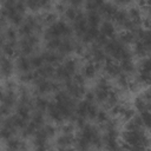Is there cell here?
I'll use <instances>...</instances> for the list:
<instances>
[{"label": "cell", "instance_id": "1", "mask_svg": "<svg viewBox=\"0 0 151 151\" xmlns=\"http://www.w3.org/2000/svg\"><path fill=\"white\" fill-rule=\"evenodd\" d=\"M73 29L63 20H57L52 25L47 26V28L44 31V38L45 40L52 39V38H70Z\"/></svg>", "mask_w": 151, "mask_h": 151}, {"label": "cell", "instance_id": "2", "mask_svg": "<svg viewBox=\"0 0 151 151\" xmlns=\"http://www.w3.org/2000/svg\"><path fill=\"white\" fill-rule=\"evenodd\" d=\"M38 44H39V38L34 33L22 37L18 42L17 53H19L20 55H31L34 52V48Z\"/></svg>", "mask_w": 151, "mask_h": 151}, {"label": "cell", "instance_id": "3", "mask_svg": "<svg viewBox=\"0 0 151 151\" xmlns=\"http://www.w3.org/2000/svg\"><path fill=\"white\" fill-rule=\"evenodd\" d=\"M13 71H14L13 61L9 59V57L2 55L0 58V77L7 79L13 74Z\"/></svg>", "mask_w": 151, "mask_h": 151}, {"label": "cell", "instance_id": "4", "mask_svg": "<svg viewBox=\"0 0 151 151\" xmlns=\"http://www.w3.org/2000/svg\"><path fill=\"white\" fill-rule=\"evenodd\" d=\"M46 112H47L48 117H50L53 122H55V123H58V124L65 122V117H64V114H63V112H61L59 105H58L55 101H52V103L50 101Z\"/></svg>", "mask_w": 151, "mask_h": 151}, {"label": "cell", "instance_id": "5", "mask_svg": "<svg viewBox=\"0 0 151 151\" xmlns=\"http://www.w3.org/2000/svg\"><path fill=\"white\" fill-rule=\"evenodd\" d=\"M41 55L44 58V61L51 65H59L64 60V57H65L57 51H50V50H46L44 53H41Z\"/></svg>", "mask_w": 151, "mask_h": 151}, {"label": "cell", "instance_id": "6", "mask_svg": "<svg viewBox=\"0 0 151 151\" xmlns=\"http://www.w3.org/2000/svg\"><path fill=\"white\" fill-rule=\"evenodd\" d=\"M103 70L104 73L111 78H116L119 73H120V68H119V64H117L116 61H113V59L109 58L104 64H103Z\"/></svg>", "mask_w": 151, "mask_h": 151}, {"label": "cell", "instance_id": "7", "mask_svg": "<svg viewBox=\"0 0 151 151\" xmlns=\"http://www.w3.org/2000/svg\"><path fill=\"white\" fill-rule=\"evenodd\" d=\"M33 74H34V77H41V78H45V79H50L54 74V67L51 64L44 63L40 67L35 68V71L33 72Z\"/></svg>", "mask_w": 151, "mask_h": 151}, {"label": "cell", "instance_id": "8", "mask_svg": "<svg viewBox=\"0 0 151 151\" xmlns=\"http://www.w3.org/2000/svg\"><path fill=\"white\" fill-rule=\"evenodd\" d=\"M117 9H118V8H117L116 5L110 4V2H104V4L99 7L98 12H99V14L103 15L106 20H112V18H113V15L116 14Z\"/></svg>", "mask_w": 151, "mask_h": 151}, {"label": "cell", "instance_id": "9", "mask_svg": "<svg viewBox=\"0 0 151 151\" xmlns=\"http://www.w3.org/2000/svg\"><path fill=\"white\" fill-rule=\"evenodd\" d=\"M100 27H99V32L105 35L106 38L111 39V38H114L116 35V26L113 25V22L111 20H104L103 22L99 24Z\"/></svg>", "mask_w": 151, "mask_h": 151}, {"label": "cell", "instance_id": "10", "mask_svg": "<svg viewBox=\"0 0 151 151\" xmlns=\"http://www.w3.org/2000/svg\"><path fill=\"white\" fill-rule=\"evenodd\" d=\"M74 142V137L73 133H61L58 138H57V149H68L72 146Z\"/></svg>", "mask_w": 151, "mask_h": 151}, {"label": "cell", "instance_id": "11", "mask_svg": "<svg viewBox=\"0 0 151 151\" xmlns=\"http://www.w3.org/2000/svg\"><path fill=\"white\" fill-rule=\"evenodd\" d=\"M17 70L22 73V72H28L32 70V65H31V60L28 55H19L15 60V65Z\"/></svg>", "mask_w": 151, "mask_h": 151}, {"label": "cell", "instance_id": "12", "mask_svg": "<svg viewBox=\"0 0 151 151\" xmlns=\"http://www.w3.org/2000/svg\"><path fill=\"white\" fill-rule=\"evenodd\" d=\"M100 67V65L93 63V61H87L84 67H83V76L86 78V79H92L97 76V72H98V68Z\"/></svg>", "mask_w": 151, "mask_h": 151}, {"label": "cell", "instance_id": "13", "mask_svg": "<svg viewBox=\"0 0 151 151\" xmlns=\"http://www.w3.org/2000/svg\"><path fill=\"white\" fill-rule=\"evenodd\" d=\"M73 50H74V41H72L70 38H65V39H61L57 51L63 55H68L73 53Z\"/></svg>", "mask_w": 151, "mask_h": 151}, {"label": "cell", "instance_id": "14", "mask_svg": "<svg viewBox=\"0 0 151 151\" xmlns=\"http://www.w3.org/2000/svg\"><path fill=\"white\" fill-rule=\"evenodd\" d=\"M127 17H129V19L132 21V22H134L136 25H139V26H142V20H143V11L139 8V7H137V6H133V7H131L127 12Z\"/></svg>", "mask_w": 151, "mask_h": 151}, {"label": "cell", "instance_id": "15", "mask_svg": "<svg viewBox=\"0 0 151 151\" xmlns=\"http://www.w3.org/2000/svg\"><path fill=\"white\" fill-rule=\"evenodd\" d=\"M17 103V94H15V91H11V90H6L4 92V96H2V99H1V104L12 109Z\"/></svg>", "mask_w": 151, "mask_h": 151}, {"label": "cell", "instance_id": "16", "mask_svg": "<svg viewBox=\"0 0 151 151\" xmlns=\"http://www.w3.org/2000/svg\"><path fill=\"white\" fill-rule=\"evenodd\" d=\"M119 68H120V72L125 73V74H132L136 72V65L131 59H124V60H120L119 61Z\"/></svg>", "mask_w": 151, "mask_h": 151}, {"label": "cell", "instance_id": "17", "mask_svg": "<svg viewBox=\"0 0 151 151\" xmlns=\"http://www.w3.org/2000/svg\"><path fill=\"white\" fill-rule=\"evenodd\" d=\"M133 107H134V110L138 111V112L149 110V107H150V100H146V99L143 97V94L140 93L139 96H137V97L133 99Z\"/></svg>", "mask_w": 151, "mask_h": 151}, {"label": "cell", "instance_id": "18", "mask_svg": "<svg viewBox=\"0 0 151 151\" xmlns=\"http://www.w3.org/2000/svg\"><path fill=\"white\" fill-rule=\"evenodd\" d=\"M119 40V42H122L123 45H130V44H133L136 41V34L134 32L132 31H126L124 29L117 38Z\"/></svg>", "mask_w": 151, "mask_h": 151}, {"label": "cell", "instance_id": "19", "mask_svg": "<svg viewBox=\"0 0 151 151\" xmlns=\"http://www.w3.org/2000/svg\"><path fill=\"white\" fill-rule=\"evenodd\" d=\"M149 51H150V47L145 46L142 41L139 40H136L133 42V53L140 58H145L149 55Z\"/></svg>", "mask_w": 151, "mask_h": 151}, {"label": "cell", "instance_id": "20", "mask_svg": "<svg viewBox=\"0 0 151 151\" xmlns=\"http://www.w3.org/2000/svg\"><path fill=\"white\" fill-rule=\"evenodd\" d=\"M48 104H50V101L42 96H39V97L33 99V109H34V111L46 112V110L48 107Z\"/></svg>", "mask_w": 151, "mask_h": 151}, {"label": "cell", "instance_id": "21", "mask_svg": "<svg viewBox=\"0 0 151 151\" xmlns=\"http://www.w3.org/2000/svg\"><path fill=\"white\" fill-rule=\"evenodd\" d=\"M17 114L20 116L21 118H24L25 120H28L31 118V112H32V106L27 105V104H22L19 103L17 105V110H15Z\"/></svg>", "mask_w": 151, "mask_h": 151}, {"label": "cell", "instance_id": "22", "mask_svg": "<svg viewBox=\"0 0 151 151\" xmlns=\"http://www.w3.org/2000/svg\"><path fill=\"white\" fill-rule=\"evenodd\" d=\"M100 17H101V15L99 14L98 11H87V14L85 15L87 24H88L90 26H96V27H98L99 24L101 22V21H100Z\"/></svg>", "mask_w": 151, "mask_h": 151}, {"label": "cell", "instance_id": "23", "mask_svg": "<svg viewBox=\"0 0 151 151\" xmlns=\"http://www.w3.org/2000/svg\"><path fill=\"white\" fill-rule=\"evenodd\" d=\"M6 147L9 150H20V149H26V145L24 142L11 137L9 139L6 140Z\"/></svg>", "mask_w": 151, "mask_h": 151}, {"label": "cell", "instance_id": "24", "mask_svg": "<svg viewBox=\"0 0 151 151\" xmlns=\"http://www.w3.org/2000/svg\"><path fill=\"white\" fill-rule=\"evenodd\" d=\"M37 129H40L44 125L45 118H44V112H39V111H34L33 114H31V120H29Z\"/></svg>", "mask_w": 151, "mask_h": 151}, {"label": "cell", "instance_id": "25", "mask_svg": "<svg viewBox=\"0 0 151 151\" xmlns=\"http://www.w3.org/2000/svg\"><path fill=\"white\" fill-rule=\"evenodd\" d=\"M79 14H81V12L79 11V8L78 7H73V6H68V7H66V9H65V12H64V17L66 18V19H68V20H71V21H73V20H76L77 18H78V15Z\"/></svg>", "mask_w": 151, "mask_h": 151}, {"label": "cell", "instance_id": "26", "mask_svg": "<svg viewBox=\"0 0 151 151\" xmlns=\"http://www.w3.org/2000/svg\"><path fill=\"white\" fill-rule=\"evenodd\" d=\"M134 110L125 104H120V112H119V116L122 117V119L124 120H129L130 118H132L134 116Z\"/></svg>", "mask_w": 151, "mask_h": 151}, {"label": "cell", "instance_id": "27", "mask_svg": "<svg viewBox=\"0 0 151 151\" xmlns=\"http://www.w3.org/2000/svg\"><path fill=\"white\" fill-rule=\"evenodd\" d=\"M73 144H74V147L76 149H79V150H86V149H90L91 147V143L86 138H84L83 136H80V134H78V137L74 138Z\"/></svg>", "mask_w": 151, "mask_h": 151}, {"label": "cell", "instance_id": "28", "mask_svg": "<svg viewBox=\"0 0 151 151\" xmlns=\"http://www.w3.org/2000/svg\"><path fill=\"white\" fill-rule=\"evenodd\" d=\"M63 66L65 67V70L71 74L73 76L74 73H77V70H78V61L76 59H67L63 63Z\"/></svg>", "mask_w": 151, "mask_h": 151}, {"label": "cell", "instance_id": "29", "mask_svg": "<svg viewBox=\"0 0 151 151\" xmlns=\"http://www.w3.org/2000/svg\"><path fill=\"white\" fill-rule=\"evenodd\" d=\"M94 94V101L104 104L107 99V94H109V90H101V88H96L93 91Z\"/></svg>", "mask_w": 151, "mask_h": 151}, {"label": "cell", "instance_id": "30", "mask_svg": "<svg viewBox=\"0 0 151 151\" xmlns=\"http://www.w3.org/2000/svg\"><path fill=\"white\" fill-rule=\"evenodd\" d=\"M38 129L29 122V123H26V125L21 129V137H24V138H28V137H32L34 133H35V131H37Z\"/></svg>", "mask_w": 151, "mask_h": 151}, {"label": "cell", "instance_id": "31", "mask_svg": "<svg viewBox=\"0 0 151 151\" xmlns=\"http://www.w3.org/2000/svg\"><path fill=\"white\" fill-rule=\"evenodd\" d=\"M116 79H117V84H118V86L120 87V90H123V91L127 90V85H129V81H130L127 74L120 72V73L116 77Z\"/></svg>", "mask_w": 151, "mask_h": 151}, {"label": "cell", "instance_id": "32", "mask_svg": "<svg viewBox=\"0 0 151 151\" xmlns=\"http://www.w3.org/2000/svg\"><path fill=\"white\" fill-rule=\"evenodd\" d=\"M40 18H41V21H42V25L45 26V25H47V26H50V25H52L53 22H55L57 21V14L55 13H52V12H47L46 14H42V15H40Z\"/></svg>", "mask_w": 151, "mask_h": 151}, {"label": "cell", "instance_id": "33", "mask_svg": "<svg viewBox=\"0 0 151 151\" xmlns=\"http://www.w3.org/2000/svg\"><path fill=\"white\" fill-rule=\"evenodd\" d=\"M139 117H140V120H142V125H143V127L147 130V129L150 127V123H151L150 111H149V110H145V111L139 112Z\"/></svg>", "mask_w": 151, "mask_h": 151}, {"label": "cell", "instance_id": "34", "mask_svg": "<svg viewBox=\"0 0 151 151\" xmlns=\"http://www.w3.org/2000/svg\"><path fill=\"white\" fill-rule=\"evenodd\" d=\"M136 70L137 71H143V72H150V70H151V63H150L149 57L142 58V60L139 61V64L136 67Z\"/></svg>", "mask_w": 151, "mask_h": 151}, {"label": "cell", "instance_id": "35", "mask_svg": "<svg viewBox=\"0 0 151 151\" xmlns=\"http://www.w3.org/2000/svg\"><path fill=\"white\" fill-rule=\"evenodd\" d=\"M4 35L6 38L7 41H17V37H18V31L13 27H7L4 32Z\"/></svg>", "mask_w": 151, "mask_h": 151}, {"label": "cell", "instance_id": "36", "mask_svg": "<svg viewBox=\"0 0 151 151\" xmlns=\"http://www.w3.org/2000/svg\"><path fill=\"white\" fill-rule=\"evenodd\" d=\"M60 41H61L60 38L48 39V40H46V48L50 50V51H57L58 47H59V45H60Z\"/></svg>", "mask_w": 151, "mask_h": 151}, {"label": "cell", "instance_id": "37", "mask_svg": "<svg viewBox=\"0 0 151 151\" xmlns=\"http://www.w3.org/2000/svg\"><path fill=\"white\" fill-rule=\"evenodd\" d=\"M34 79V74L33 72L28 71V72H22L19 74V81L21 84H28V83H32Z\"/></svg>", "mask_w": 151, "mask_h": 151}, {"label": "cell", "instance_id": "38", "mask_svg": "<svg viewBox=\"0 0 151 151\" xmlns=\"http://www.w3.org/2000/svg\"><path fill=\"white\" fill-rule=\"evenodd\" d=\"M29 60H31V65H32V67H34V68L40 67V66L45 63V61H44V58H42L41 54L32 55V57H29Z\"/></svg>", "mask_w": 151, "mask_h": 151}, {"label": "cell", "instance_id": "39", "mask_svg": "<svg viewBox=\"0 0 151 151\" xmlns=\"http://www.w3.org/2000/svg\"><path fill=\"white\" fill-rule=\"evenodd\" d=\"M96 88H101V90H110L111 88V85L109 83V79L106 77H100L98 80H97V84H96Z\"/></svg>", "mask_w": 151, "mask_h": 151}, {"label": "cell", "instance_id": "40", "mask_svg": "<svg viewBox=\"0 0 151 151\" xmlns=\"http://www.w3.org/2000/svg\"><path fill=\"white\" fill-rule=\"evenodd\" d=\"M109 118H110V116H109V112H107L106 110H98V111H97L96 120H97L98 123L103 124V123H105Z\"/></svg>", "mask_w": 151, "mask_h": 151}, {"label": "cell", "instance_id": "41", "mask_svg": "<svg viewBox=\"0 0 151 151\" xmlns=\"http://www.w3.org/2000/svg\"><path fill=\"white\" fill-rule=\"evenodd\" d=\"M41 130H42V132L46 134V137L50 139V138H52V137H54V134H55V132H57V130H55V127L54 126H52V125H42L41 127H40Z\"/></svg>", "mask_w": 151, "mask_h": 151}, {"label": "cell", "instance_id": "42", "mask_svg": "<svg viewBox=\"0 0 151 151\" xmlns=\"http://www.w3.org/2000/svg\"><path fill=\"white\" fill-rule=\"evenodd\" d=\"M73 131H74V125L71 123H66V124H63L60 126L61 133H73Z\"/></svg>", "mask_w": 151, "mask_h": 151}, {"label": "cell", "instance_id": "43", "mask_svg": "<svg viewBox=\"0 0 151 151\" xmlns=\"http://www.w3.org/2000/svg\"><path fill=\"white\" fill-rule=\"evenodd\" d=\"M66 7H67V6H66L65 1L58 2V4L55 5V9H57V13H59V14H64V12H65Z\"/></svg>", "mask_w": 151, "mask_h": 151}, {"label": "cell", "instance_id": "44", "mask_svg": "<svg viewBox=\"0 0 151 151\" xmlns=\"http://www.w3.org/2000/svg\"><path fill=\"white\" fill-rule=\"evenodd\" d=\"M6 90H11V91H15L17 90V85L14 81H6Z\"/></svg>", "mask_w": 151, "mask_h": 151}, {"label": "cell", "instance_id": "45", "mask_svg": "<svg viewBox=\"0 0 151 151\" xmlns=\"http://www.w3.org/2000/svg\"><path fill=\"white\" fill-rule=\"evenodd\" d=\"M114 2L120 6H126V5H130L132 2V0H114Z\"/></svg>", "mask_w": 151, "mask_h": 151}]
</instances>
